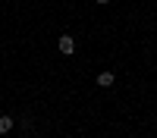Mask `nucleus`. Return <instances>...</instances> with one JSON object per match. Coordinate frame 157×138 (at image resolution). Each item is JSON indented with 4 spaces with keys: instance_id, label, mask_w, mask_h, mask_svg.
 <instances>
[{
    "instance_id": "obj_3",
    "label": "nucleus",
    "mask_w": 157,
    "mask_h": 138,
    "mask_svg": "<svg viewBox=\"0 0 157 138\" xmlns=\"http://www.w3.org/2000/svg\"><path fill=\"white\" fill-rule=\"evenodd\" d=\"M10 129H13V119L10 116H0V135H6Z\"/></svg>"
},
{
    "instance_id": "obj_4",
    "label": "nucleus",
    "mask_w": 157,
    "mask_h": 138,
    "mask_svg": "<svg viewBox=\"0 0 157 138\" xmlns=\"http://www.w3.org/2000/svg\"><path fill=\"white\" fill-rule=\"evenodd\" d=\"M94 3H110V0H94Z\"/></svg>"
},
{
    "instance_id": "obj_2",
    "label": "nucleus",
    "mask_w": 157,
    "mask_h": 138,
    "mask_svg": "<svg viewBox=\"0 0 157 138\" xmlns=\"http://www.w3.org/2000/svg\"><path fill=\"white\" fill-rule=\"evenodd\" d=\"M98 85H101V88H110V85H113V72H101V75H98Z\"/></svg>"
},
{
    "instance_id": "obj_1",
    "label": "nucleus",
    "mask_w": 157,
    "mask_h": 138,
    "mask_svg": "<svg viewBox=\"0 0 157 138\" xmlns=\"http://www.w3.org/2000/svg\"><path fill=\"white\" fill-rule=\"evenodd\" d=\"M60 50H63V54H72V50H75V38L72 35H60Z\"/></svg>"
}]
</instances>
